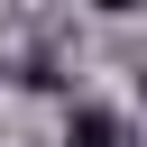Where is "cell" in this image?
<instances>
[{"instance_id": "cell-1", "label": "cell", "mask_w": 147, "mask_h": 147, "mask_svg": "<svg viewBox=\"0 0 147 147\" xmlns=\"http://www.w3.org/2000/svg\"><path fill=\"white\" fill-rule=\"evenodd\" d=\"M92 9H101V18H129V9H138V0H92Z\"/></svg>"}, {"instance_id": "cell-2", "label": "cell", "mask_w": 147, "mask_h": 147, "mask_svg": "<svg viewBox=\"0 0 147 147\" xmlns=\"http://www.w3.org/2000/svg\"><path fill=\"white\" fill-rule=\"evenodd\" d=\"M110 147H119V138H110Z\"/></svg>"}]
</instances>
